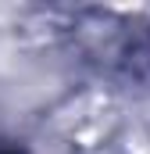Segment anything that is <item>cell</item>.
I'll use <instances>...</instances> for the list:
<instances>
[{
    "instance_id": "1",
    "label": "cell",
    "mask_w": 150,
    "mask_h": 154,
    "mask_svg": "<svg viewBox=\"0 0 150 154\" xmlns=\"http://www.w3.org/2000/svg\"><path fill=\"white\" fill-rule=\"evenodd\" d=\"M0 154H22V151H14V147H0Z\"/></svg>"
}]
</instances>
